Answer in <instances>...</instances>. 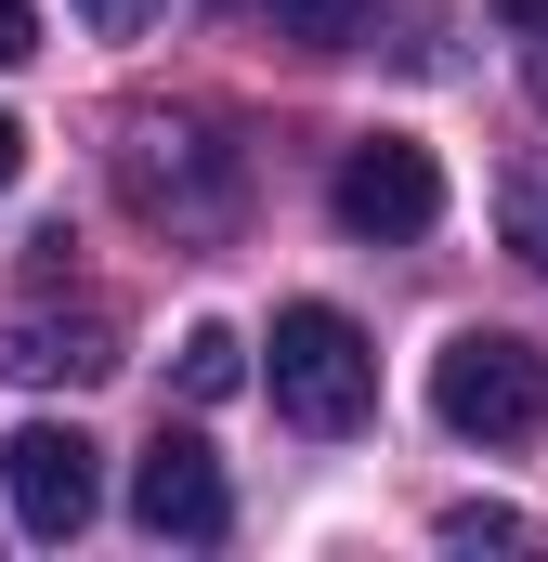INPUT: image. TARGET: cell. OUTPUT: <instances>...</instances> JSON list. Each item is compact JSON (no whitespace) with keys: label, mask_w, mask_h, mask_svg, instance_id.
I'll return each instance as SVG.
<instances>
[{"label":"cell","mask_w":548,"mask_h":562,"mask_svg":"<svg viewBox=\"0 0 548 562\" xmlns=\"http://www.w3.org/2000/svg\"><path fill=\"white\" fill-rule=\"evenodd\" d=\"M132 524H144V537H183V550H209V537L236 524V484H222V458H209L196 431H157V445H144Z\"/></svg>","instance_id":"obj_6"},{"label":"cell","mask_w":548,"mask_h":562,"mask_svg":"<svg viewBox=\"0 0 548 562\" xmlns=\"http://www.w3.org/2000/svg\"><path fill=\"white\" fill-rule=\"evenodd\" d=\"M327 210H340L353 236H431V223H444V170H431V144L366 132V144H340V183H327Z\"/></svg>","instance_id":"obj_4"},{"label":"cell","mask_w":548,"mask_h":562,"mask_svg":"<svg viewBox=\"0 0 548 562\" xmlns=\"http://www.w3.org/2000/svg\"><path fill=\"white\" fill-rule=\"evenodd\" d=\"M431 419L457 445H536L548 431V353L510 340V327H457L431 353Z\"/></svg>","instance_id":"obj_3"},{"label":"cell","mask_w":548,"mask_h":562,"mask_svg":"<svg viewBox=\"0 0 548 562\" xmlns=\"http://www.w3.org/2000/svg\"><path fill=\"white\" fill-rule=\"evenodd\" d=\"M13 170H26V132H13V119H0V183H13Z\"/></svg>","instance_id":"obj_15"},{"label":"cell","mask_w":548,"mask_h":562,"mask_svg":"<svg viewBox=\"0 0 548 562\" xmlns=\"http://www.w3.org/2000/svg\"><path fill=\"white\" fill-rule=\"evenodd\" d=\"M274 419L313 431V445L379 419V353H366V327L340 301H287L274 314Z\"/></svg>","instance_id":"obj_2"},{"label":"cell","mask_w":548,"mask_h":562,"mask_svg":"<svg viewBox=\"0 0 548 562\" xmlns=\"http://www.w3.org/2000/svg\"><path fill=\"white\" fill-rule=\"evenodd\" d=\"M79 13H92L105 40H132V26H157V0H79Z\"/></svg>","instance_id":"obj_14"},{"label":"cell","mask_w":548,"mask_h":562,"mask_svg":"<svg viewBox=\"0 0 548 562\" xmlns=\"http://www.w3.org/2000/svg\"><path fill=\"white\" fill-rule=\"evenodd\" d=\"M510 249H523V262L548 276V157L523 170V183H510Z\"/></svg>","instance_id":"obj_10"},{"label":"cell","mask_w":548,"mask_h":562,"mask_svg":"<svg viewBox=\"0 0 548 562\" xmlns=\"http://www.w3.org/2000/svg\"><path fill=\"white\" fill-rule=\"evenodd\" d=\"M510 26H523V66H536V105H548V0H496Z\"/></svg>","instance_id":"obj_12"},{"label":"cell","mask_w":548,"mask_h":562,"mask_svg":"<svg viewBox=\"0 0 548 562\" xmlns=\"http://www.w3.org/2000/svg\"><path fill=\"white\" fill-rule=\"evenodd\" d=\"M523 537H536L523 510H483V497H470V510H444V550H523Z\"/></svg>","instance_id":"obj_11"},{"label":"cell","mask_w":548,"mask_h":562,"mask_svg":"<svg viewBox=\"0 0 548 562\" xmlns=\"http://www.w3.org/2000/svg\"><path fill=\"white\" fill-rule=\"evenodd\" d=\"M0 497H13V524H26V537H79V524L105 510L92 431H66V419H26L13 445H0Z\"/></svg>","instance_id":"obj_5"},{"label":"cell","mask_w":548,"mask_h":562,"mask_svg":"<svg viewBox=\"0 0 548 562\" xmlns=\"http://www.w3.org/2000/svg\"><path fill=\"white\" fill-rule=\"evenodd\" d=\"M170 380H183V406H222V393L249 380V340H236V327H183V367H170Z\"/></svg>","instance_id":"obj_9"},{"label":"cell","mask_w":548,"mask_h":562,"mask_svg":"<svg viewBox=\"0 0 548 562\" xmlns=\"http://www.w3.org/2000/svg\"><path fill=\"white\" fill-rule=\"evenodd\" d=\"M26 53H39V13H26V0H0V66H26Z\"/></svg>","instance_id":"obj_13"},{"label":"cell","mask_w":548,"mask_h":562,"mask_svg":"<svg viewBox=\"0 0 548 562\" xmlns=\"http://www.w3.org/2000/svg\"><path fill=\"white\" fill-rule=\"evenodd\" d=\"M118 367V314H0V380H105Z\"/></svg>","instance_id":"obj_7"},{"label":"cell","mask_w":548,"mask_h":562,"mask_svg":"<svg viewBox=\"0 0 548 562\" xmlns=\"http://www.w3.org/2000/svg\"><path fill=\"white\" fill-rule=\"evenodd\" d=\"M118 196L170 249H209V236L249 223V144H222L209 119H132L118 132Z\"/></svg>","instance_id":"obj_1"},{"label":"cell","mask_w":548,"mask_h":562,"mask_svg":"<svg viewBox=\"0 0 548 562\" xmlns=\"http://www.w3.org/2000/svg\"><path fill=\"white\" fill-rule=\"evenodd\" d=\"M366 13H379V0H262V26L287 40V53H353Z\"/></svg>","instance_id":"obj_8"}]
</instances>
